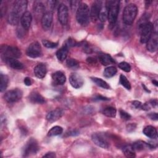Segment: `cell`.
I'll return each instance as SVG.
<instances>
[{
    "label": "cell",
    "instance_id": "6da1fadb",
    "mask_svg": "<svg viewBox=\"0 0 158 158\" xmlns=\"http://www.w3.org/2000/svg\"><path fill=\"white\" fill-rule=\"evenodd\" d=\"M27 3L26 0H17L14 2L12 10L7 17V21L10 24L12 25L18 24L21 17L26 12Z\"/></svg>",
    "mask_w": 158,
    "mask_h": 158
},
{
    "label": "cell",
    "instance_id": "7a4b0ae2",
    "mask_svg": "<svg viewBox=\"0 0 158 158\" xmlns=\"http://www.w3.org/2000/svg\"><path fill=\"white\" fill-rule=\"evenodd\" d=\"M106 7L107 9L109 20V27L112 29L117 20V17L120 8V1H107L106 2Z\"/></svg>",
    "mask_w": 158,
    "mask_h": 158
},
{
    "label": "cell",
    "instance_id": "3957f363",
    "mask_svg": "<svg viewBox=\"0 0 158 158\" xmlns=\"http://www.w3.org/2000/svg\"><path fill=\"white\" fill-rule=\"evenodd\" d=\"M90 19V10L85 3H81L76 11V19L81 25H86Z\"/></svg>",
    "mask_w": 158,
    "mask_h": 158
},
{
    "label": "cell",
    "instance_id": "277c9868",
    "mask_svg": "<svg viewBox=\"0 0 158 158\" xmlns=\"http://www.w3.org/2000/svg\"><path fill=\"white\" fill-rule=\"evenodd\" d=\"M138 13V8L134 4H129L125 6L123 12L122 19L123 22L125 25H131Z\"/></svg>",
    "mask_w": 158,
    "mask_h": 158
},
{
    "label": "cell",
    "instance_id": "5b68a950",
    "mask_svg": "<svg viewBox=\"0 0 158 158\" xmlns=\"http://www.w3.org/2000/svg\"><path fill=\"white\" fill-rule=\"evenodd\" d=\"M21 54L20 50L17 47L7 45H2L1 47V57L3 60L8 58H19Z\"/></svg>",
    "mask_w": 158,
    "mask_h": 158
},
{
    "label": "cell",
    "instance_id": "8992f818",
    "mask_svg": "<svg viewBox=\"0 0 158 158\" xmlns=\"http://www.w3.org/2000/svg\"><path fill=\"white\" fill-rule=\"evenodd\" d=\"M140 33V41L141 43H146L153 33V25L148 22L138 27Z\"/></svg>",
    "mask_w": 158,
    "mask_h": 158
},
{
    "label": "cell",
    "instance_id": "52a82bcc",
    "mask_svg": "<svg viewBox=\"0 0 158 158\" xmlns=\"http://www.w3.org/2000/svg\"><path fill=\"white\" fill-rule=\"evenodd\" d=\"M39 149L38 142L34 138H30L25 145L23 149V156L28 157L31 155L35 154Z\"/></svg>",
    "mask_w": 158,
    "mask_h": 158
},
{
    "label": "cell",
    "instance_id": "ba28073f",
    "mask_svg": "<svg viewBox=\"0 0 158 158\" xmlns=\"http://www.w3.org/2000/svg\"><path fill=\"white\" fill-rule=\"evenodd\" d=\"M22 94L23 93L22 90L15 88L7 91L4 95V98L8 102H15L22 98Z\"/></svg>",
    "mask_w": 158,
    "mask_h": 158
},
{
    "label": "cell",
    "instance_id": "9c48e42d",
    "mask_svg": "<svg viewBox=\"0 0 158 158\" xmlns=\"http://www.w3.org/2000/svg\"><path fill=\"white\" fill-rule=\"evenodd\" d=\"M26 54L28 57L32 58H36L41 56L42 51L40 43L37 41L31 43L27 49Z\"/></svg>",
    "mask_w": 158,
    "mask_h": 158
},
{
    "label": "cell",
    "instance_id": "30bf717a",
    "mask_svg": "<svg viewBox=\"0 0 158 158\" xmlns=\"http://www.w3.org/2000/svg\"><path fill=\"white\" fill-rule=\"evenodd\" d=\"M58 19L62 25H67L69 19L68 7L64 4H60L58 7L57 11Z\"/></svg>",
    "mask_w": 158,
    "mask_h": 158
},
{
    "label": "cell",
    "instance_id": "8fae6325",
    "mask_svg": "<svg viewBox=\"0 0 158 158\" xmlns=\"http://www.w3.org/2000/svg\"><path fill=\"white\" fill-rule=\"evenodd\" d=\"M91 139L98 146L104 149H107L109 148V143L102 135L99 133H93L91 136Z\"/></svg>",
    "mask_w": 158,
    "mask_h": 158
},
{
    "label": "cell",
    "instance_id": "7c38bea8",
    "mask_svg": "<svg viewBox=\"0 0 158 158\" xmlns=\"http://www.w3.org/2000/svg\"><path fill=\"white\" fill-rule=\"evenodd\" d=\"M102 6V1H96L93 3L91 9L90 10V19L93 22H96L98 19L99 14Z\"/></svg>",
    "mask_w": 158,
    "mask_h": 158
},
{
    "label": "cell",
    "instance_id": "4fadbf2b",
    "mask_svg": "<svg viewBox=\"0 0 158 158\" xmlns=\"http://www.w3.org/2000/svg\"><path fill=\"white\" fill-rule=\"evenodd\" d=\"M53 15L50 10L46 12L41 18V26L44 30H48L50 28L52 22Z\"/></svg>",
    "mask_w": 158,
    "mask_h": 158
},
{
    "label": "cell",
    "instance_id": "5bb4252c",
    "mask_svg": "<svg viewBox=\"0 0 158 158\" xmlns=\"http://www.w3.org/2000/svg\"><path fill=\"white\" fill-rule=\"evenodd\" d=\"M64 114V111L63 109L60 108H57L54 110L50 111L46 115V120L49 122H54L57 120H59Z\"/></svg>",
    "mask_w": 158,
    "mask_h": 158
},
{
    "label": "cell",
    "instance_id": "9a60e30c",
    "mask_svg": "<svg viewBox=\"0 0 158 158\" xmlns=\"http://www.w3.org/2000/svg\"><path fill=\"white\" fill-rule=\"evenodd\" d=\"M157 47H158L157 33H153L151 38H149V40L146 43V48L149 51L151 52H154L157 51Z\"/></svg>",
    "mask_w": 158,
    "mask_h": 158
},
{
    "label": "cell",
    "instance_id": "2e32d148",
    "mask_svg": "<svg viewBox=\"0 0 158 158\" xmlns=\"http://www.w3.org/2000/svg\"><path fill=\"white\" fill-rule=\"evenodd\" d=\"M69 81L72 86L77 89L81 88L84 83L82 77L78 73H72L69 77Z\"/></svg>",
    "mask_w": 158,
    "mask_h": 158
},
{
    "label": "cell",
    "instance_id": "e0dca14e",
    "mask_svg": "<svg viewBox=\"0 0 158 158\" xmlns=\"http://www.w3.org/2000/svg\"><path fill=\"white\" fill-rule=\"evenodd\" d=\"M32 16L30 12L26 11L20 18V23L24 30H28L31 25Z\"/></svg>",
    "mask_w": 158,
    "mask_h": 158
},
{
    "label": "cell",
    "instance_id": "ac0fdd59",
    "mask_svg": "<svg viewBox=\"0 0 158 158\" xmlns=\"http://www.w3.org/2000/svg\"><path fill=\"white\" fill-rule=\"evenodd\" d=\"M47 72V68L44 64L40 63L34 68V73L38 78H43Z\"/></svg>",
    "mask_w": 158,
    "mask_h": 158
},
{
    "label": "cell",
    "instance_id": "d6986e66",
    "mask_svg": "<svg viewBox=\"0 0 158 158\" xmlns=\"http://www.w3.org/2000/svg\"><path fill=\"white\" fill-rule=\"evenodd\" d=\"M52 78L54 83L56 85H63L66 81V77L64 73L60 71H57L52 75Z\"/></svg>",
    "mask_w": 158,
    "mask_h": 158
},
{
    "label": "cell",
    "instance_id": "ffe728a7",
    "mask_svg": "<svg viewBox=\"0 0 158 158\" xmlns=\"http://www.w3.org/2000/svg\"><path fill=\"white\" fill-rule=\"evenodd\" d=\"M98 57L99 62L103 65H109L110 64H112L115 63V60H114V59L108 54L99 53L98 54Z\"/></svg>",
    "mask_w": 158,
    "mask_h": 158
},
{
    "label": "cell",
    "instance_id": "44dd1931",
    "mask_svg": "<svg viewBox=\"0 0 158 158\" xmlns=\"http://www.w3.org/2000/svg\"><path fill=\"white\" fill-rule=\"evenodd\" d=\"M143 133L149 138L156 139L157 136V131L156 128L151 125L146 126L143 130Z\"/></svg>",
    "mask_w": 158,
    "mask_h": 158
},
{
    "label": "cell",
    "instance_id": "7402d4cb",
    "mask_svg": "<svg viewBox=\"0 0 158 158\" xmlns=\"http://www.w3.org/2000/svg\"><path fill=\"white\" fill-rule=\"evenodd\" d=\"M4 61L14 69L21 70L23 68V64L15 58H8L5 59Z\"/></svg>",
    "mask_w": 158,
    "mask_h": 158
},
{
    "label": "cell",
    "instance_id": "603a6c76",
    "mask_svg": "<svg viewBox=\"0 0 158 158\" xmlns=\"http://www.w3.org/2000/svg\"><path fill=\"white\" fill-rule=\"evenodd\" d=\"M29 100L33 103H37V104H43L45 102L44 98L37 91H33L31 92L29 96Z\"/></svg>",
    "mask_w": 158,
    "mask_h": 158
},
{
    "label": "cell",
    "instance_id": "cb8c5ba5",
    "mask_svg": "<svg viewBox=\"0 0 158 158\" xmlns=\"http://www.w3.org/2000/svg\"><path fill=\"white\" fill-rule=\"evenodd\" d=\"M68 52L69 48L64 44V46L56 52V57L59 60L63 61L66 59Z\"/></svg>",
    "mask_w": 158,
    "mask_h": 158
},
{
    "label": "cell",
    "instance_id": "d4e9b609",
    "mask_svg": "<svg viewBox=\"0 0 158 158\" xmlns=\"http://www.w3.org/2000/svg\"><path fill=\"white\" fill-rule=\"evenodd\" d=\"M132 146L134 148L135 151H141L144 150L145 149H147V148L151 149L149 143H147L143 141H137L133 143V144H132Z\"/></svg>",
    "mask_w": 158,
    "mask_h": 158
},
{
    "label": "cell",
    "instance_id": "484cf974",
    "mask_svg": "<svg viewBox=\"0 0 158 158\" xmlns=\"http://www.w3.org/2000/svg\"><path fill=\"white\" fill-rule=\"evenodd\" d=\"M33 10L34 12L36 14H42L43 15L46 12L44 6L42 2L40 1H36L34 2Z\"/></svg>",
    "mask_w": 158,
    "mask_h": 158
},
{
    "label": "cell",
    "instance_id": "4316f807",
    "mask_svg": "<svg viewBox=\"0 0 158 158\" xmlns=\"http://www.w3.org/2000/svg\"><path fill=\"white\" fill-rule=\"evenodd\" d=\"M122 151L127 157H135L136 156L135 151L132 145H127L124 146Z\"/></svg>",
    "mask_w": 158,
    "mask_h": 158
},
{
    "label": "cell",
    "instance_id": "83f0119b",
    "mask_svg": "<svg viewBox=\"0 0 158 158\" xmlns=\"http://www.w3.org/2000/svg\"><path fill=\"white\" fill-rule=\"evenodd\" d=\"M91 79L96 85H98L104 89H109L110 88V86L109 85V84L106 81H105L104 80H103L102 79H101L100 78L91 77Z\"/></svg>",
    "mask_w": 158,
    "mask_h": 158
},
{
    "label": "cell",
    "instance_id": "f1b7e54d",
    "mask_svg": "<svg viewBox=\"0 0 158 158\" xmlns=\"http://www.w3.org/2000/svg\"><path fill=\"white\" fill-rule=\"evenodd\" d=\"M117 72L116 67L114 66H109L105 69L103 75L106 78H110L114 77Z\"/></svg>",
    "mask_w": 158,
    "mask_h": 158
},
{
    "label": "cell",
    "instance_id": "f546056e",
    "mask_svg": "<svg viewBox=\"0 0 158 158\" xmlns=\"http://www.w3.org/2000/svg\"><path fill=\"white\" fill-rule=\"evenodd\" d=\"M0 91L1 92H3L7 86L9 82V77L6 75L1 73L0 75Z\"/></svg>",
    "mask_w": 158,
    "mask_h": 158
},
{
    "label": "cell",
    "instance_id": "4dcf8cb0",
    "mask_svg": "<svg viewBox=\"0 0 158 158\" xmlns=\"http://www.w3.org/2000/svg\"><path fill=\"white\" fill-rule=\"evenodd\" d=\"M63 128L60 126H54L52 127L48 133V136H54L62 134Z\"/></svg>",
    "mask_w": 158,
    "mask_h": 158
},
{
    "label": "cell",
    "instance_id": "1f68e13d",
    "mask_svg": "<svg viewBox=\"0 0 158 158\" xmlns=\"http://www.w3.org/2000/svg\"><path fill=\"white\" fill-rule=\"evenodd\" d=\"M117 110L113 107H106L102 110V114L108 117H115L116 115Z\"/></svg>",
    "mask_w": 158,
    "mask_h": 158
},
{
    "label": "cell",
    "instance_id": "d6a6232c",
    "mask_svg": "<svg viewBox=\"0 0 158 158\" xmlns=\"http://www.w3.org/2000/svg\"><path fill=\"white\" fill-rule=\"evenodd\" d=\"M107 17H108V12H107V9L106 7V6H104V7H103V6H102V8L100 10L99 14V17H98V19H99V20L102 22H105L107 19Z\"/></svg>",
    "mask_w": 158,
    "mask_h": 158
},
{
    "label": "cell",
    "instance_id": "836d02e7",
    "mask_svg": "<svg viewBox=\"0 0 158 158\" xmlns=\"http://www.w3.org/2000/svg\"><path fill=\"white\" fill-rule=\"evenodd\" d=\"M119 82L123 86L125 87L127 89H131V85L130 81L128 80L127 78L124 75L121 74L120 75V80H119Z\"/></svg>",
    "mask_w": 158,
    "mask_h": 158
},
{
    "label": "cell",
    "instance_id": "e575fe53",
    "mask_svg": "<svg viewBox=\"0 0 158 158\" xmlns=\"http://www.w3.org/2000/svg\"><path fill=\"white\" fill-rule=\"evenodd\" d=\"M66 64L70 68H76V67H77L78 66L79 63H78V62L76 59H72V58H70V59H68L67 60Z\"/></svg>",
    "mask_w": 158,
    "mask_h": 158
},
{
    "label": "cell",
    "instance_id": "d590c367",
    "mask_svg": "<svg viewBox=\"0 0 158 158\" xmlns=\"http://www.w3.org/2000/svg\"><path fill=\"white\" fill-rule=\"evenodd\" d=\"M43 44L44 45V46H45L46 48H55L57 46L58 43H55V42H52L47 40H44L42 41Z\"/></svg>",
    "mask_w": 158,
    "mask_h": 158
},
{
    "label": "cell",
    "instance_id": "8d00e7d4",
    "mask_svg": "<svg viewBox=\"0 0 158 158\" xmlns=\"http://www.w3.org/2000/svg\"><path fill=\"white\" fill-rule=\"evenodd\" d=\"M118 67L126 72H129L131 70L130 65L126 62H121L118 64Z\"/></svg>",
    "mask_w": 158,
    "mask_h": 158
},
{
    "label": "cell",
    "instance_id": "74e56055",
    "mask_svg": "<svg viewBox=\"0 0 158 158\" xmlns=\"http://www.w3.org/2000/svg\"><path fill=\"white\" fill-rule=\"evenodd\" d=\"M119 112H120V117L123 120H130L131 118V115L128 113L125 112V110H120Z\"/></svg>",
    "mask_w": 158,
    "mask_h": 158
},
{
    "label": "cell",
    "instance_id": "f35d334b",
    "mask_svg": "<svg viewBox=\"0 0 158 158\" xmlns=\"http://www.w3.org/2000/svg\"><path fill=\"white\" fill-rule=\"evenodd\" d=\"M81 4V2L79 1H70V6L73 11H77L78 7Z\"/></svg>",
    "mask_w": 158,
    "mask_h": 158
},
{
    "label": "cell",
    "instance_id": "ab89813d",
    "mask_svg": "<svg viewBox=\"0 0 158 158\" xmlns=\"http://www.w3.org/2000/svg\"><path fill=\"white\" fill-rule=\"evenodd\" d=\"M64 45H65L66 46H67L68 48L69 47H72V46H76L77 45V42L72 38H69L65 42V43L64 44Z\"/></svg>",
    "mask_w": 158,
    "mask_h": 158
},
{
    "label": "cell",
    "instance_id": "60d3db41",
    "mask_svg": "<svg viewBox=\"0 0 158 158\" xmlns=\"http://www.w3.org/2000/svg\"><path fill=\"white\" fill-rule=\"evenodd\" d=\"M136 127V125L135 123H130L127 125V130L128 132H131L135 130Z\"/></svg>",
    "mask_w": 158,
    "mask_h": 158
},
{
    "label": "cell",
    "instance_id": "b9f144b4",
    "mask_svg": "<svg viewBox=\"0 0 158 158\" xmlns=\"http://www.w3.org/2000/svg\"><path fill=\"white\" fill-rule=\"evenodd\" d=\"M94 100H96V101H108V100H109V99L106 98V97L101 96V95H96V96H94Z\"/></svg>",
    "mask_w": 158,
    "mask_h": 158
},
{
    "label": "cell",
    "instance_id": "7bdbcfd3",
    "mask_svg": "<svg viewBox=\"0 0 158 158\" xmlns=\"http://www.w3.org/2000/svg\"><path fill=\"white\" fill-rule=\"evenodd\" d=\"M132 106L134 107V108H136V109H138V108H140L141 105H142V103L140 102V101H134L132 102V104H131Z\"/></svg>",
    "mask_w": 158,
    "mask_h": 158
},
{
    "label": "cell",
    "instance_id": "ee69618b",
    "mask_svg": "<svg viewBox=\"0 0 158 158\" xmlns=\"http://www.w3.org/2000/svg\"><path fill=\"white\" fill-rule=\"evenodd\" d=\"M149 117L153 120H157L158 119V115L156 112H152V113H149L148 114Z\"/></svg>",
    "mask_w": 158,
    "mask_h": 158
},
{
    "label": "cell",
    "instance_id": "f6af8a7d",
    "mask_svg": "<svg viewBox=\"0 0 158 158\" xmlns=\"http://www.w3.org/2000/svg\"><path fill=\"white\" fill-rule=\"evenodd\" d=\"M56 157V154L54 152H48L43 156V157H48V158H54V157Z\"/></svg>",
    "mask_w": 158,
    "mask_h": 158
},
{
    "label": "cell",
    "instance_id": "bcb514c9",
    "mask_svg": "<svg viewBox=\"0 0 158 158\" xmlns=\"http://www.w3.org/2000/svg\"><path fill=\"white\" fill-rule=\"evenodd\" d=\"M23 81H24L25 85H27V86H30L32 83V81H31V80L30 77H25L24 78Z\"/></svg>",
    "mask_w": 158,
    "mask_h": 158
},
{
    "label": "cell",
    "instance_id": "7dc6e473",
    "mask_svg": "<svg viewBox=\"0 0 158 158\" xmlns=\"http://www.w3.org/2000/svg\"><path fill=\"white\" fill-rule=\"evenodd\" d=\"M141 109L144 110H148L150 109V107H149V105L147 103H145V104H143L141 105V107H140Z\"/></svg>",
    "mask_w": 158,
    "mask_h": 158
},
{
    "label": "cell",
    "instance_id": "c3c4849f",
    "mask_svg": "<svg viewBox=\"0 0 158 158\" xmlns=\"http://www.w3.org/2000/svg\"><path fill=\"white\" fill-rule=\"evenodd\" d=\"M149 103L151 105H152L153 107H156L157 104V101L156 99H152L149 101Z\"/></svg>",
    "mask_w": 158,
    "mask_h": 158
},
{
    "label": "cell",
    "instance_id": "681fc988",
    "mask_svg": "<svg viewBox=\"0 0 158 158\" xmlns=\"http://www.w3.org/2000/svg\"><path fill=\"white\" fill-rule=\"evenodd\" d=\"M87 61H88V63H91V62L94 63V62H96L95 59H94V58H93V57H88V58H87Z\"/></svg>",
    "mask_w": 158,
    "mask_h": 158
},
{
    "label": "cell",
    "instance_id": "f907efd6",
    "mask_svg": "<svg viewBox=\"0 0 158 158\" xmlns=\"http://www.w3.org/2000/svg\"><path fill=\"white\" fill-rule=\"evenodd\" d=\"M151 2H152L151 1H145V4H146V7H147L148 6H149V4H150Z\"/></svg>",
    "mask_w": 158,
    "mask_h": 158
},
{
    "label": "cell",
    "instance_id": "816d5d0a",
    "mask_svg": "<svg viewBox=\"0 0 158 158\" xmlns=\"http://www.w3.org/2000/svg\"><path fill=\"white\" fill-rule=\"evenodd\" d=\"M152 83H153L155 86H158V82H157V80H153L152 81Z\"/></svg>",
    "mask_w": 158,
    "mask_h": 158
}]
</instances>
